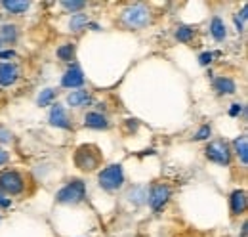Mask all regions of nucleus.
I'll use <instances>...</instances> for the list:
<instances>
[{
	"instance_id": "obj_27",
	"label": "nucleus",
	"mask_w": 248,
	"mask_h": 237,
	"mask_svg": "<svg viewBox=\"0 0 248 237\" xmlns=\"http://www.w3.org/2000/svg\"><path fill=\"white\" fill-rule=\"evenodd\" d=\"M212 58H214V54H212V52H204V54H201V56H199V63H201V65H208V63L212 61Z\"/></svg>"
},
{
	"instance_id": "obj_15",
	"label": "nucleus",
	"mask_w": 248,
	"mask_h": 237,
	"mask_svg": "<svg viewBox=\"0 0 248 237\" xmlns=\"http://www.w3.org/2000/svg\"><path fill=\"white\" fill-rule=\"evenodd\" d=\"M2 6L10 12V14H25L31 6V2H25V0H4Z\"/></svg>"
},
{
	"instance_id": "obj_1",
	"label": "nucleus",
	"mask_w": 248,
	"mask_h": 237,
	"mask_svg": "<svg viewBox=\"0 0 248 237\" xmlns=\"http://www.w3.org/2000/svg\"><path fill=\"white\" fill-rule=\"evenodd\" d=\"M84 197H86V184L82 180L69 182L67 186H63L62 189L58 191V195H56L58 203H63V205H77V203L84 201Z\"/></svg>"
},
{
	"instance_id": "obj_31",
	"label": "nucleus",
	"mask_w": 248,
	"mask_h": 237,
	"mask_svg": "<svg viewBox=\"0 0 248 237\" xmlns=\"http://www.w3.org/2000/svg\"><path fill=\"white\" fill-rule=\"evenodd\" d=\"M0 58L12 59V58H16V52H14V50H4V52H0Z\"/></svg>"
},
{
	"instance_id": "obj_22",
	"label": "nucleus",
	"mask_w": 248,
	"mask_h": 237,
	"mask_svg": "<svg viewBox=\"0 0 248 237\" xmlns=\"http://www.w3.org/2000/svg\"><path fill=\"white\" fill-rule=\"evenodd\" d=\"M54 98H56V90H52V88H46V90H42L40 92V96H38V105L40 107H46V105H50L52 102H54Z\"/></svg>"
},
{
	"instance_id": "obj_5",
	"label": "nucleus",
	"mask_w": 248,
	"mask_h": 237,
	"mask_svg": "<svg viewBox=\"0 0 248 237\" xmlns=\"http://www.w3.org/2000/svg\"><path fill=\"white\" fill-rule=\"evenodd\" d=\"M25 187V180L19 172L16 170H4L0 174V191L8 193V195H17L21 193Z\"/></svg>"
},
{
	"instance_id": "obj_2",
	"label": "nucleus",
	"mask_w": 248,
	"mask_h": 237,
	"mask_svg": "<svg viewBox=\"0 0 248 237\" xmlns=\"http://www.w3.org/2000/svg\"><path fill=\"white\" fill-rule=\"evenodd\" d=\"M149 21H151V14L141 4H134L123 12V23L130 29H141L149 25Z\"/></svg>"
},
{
	"instance_id": "obj_7",
	"label": "nucleus",
	"mask_w": 248,
	"mask_h": 237,
	"mask_svg": "<svg viewBox=\"0 0 248 237\" xmlns=\"http://www.w3.org/2000/svg\"><path fill=\"white\" fill-rule=\"evenodd\" d=\"M170 195H172V189H170L166 184H155V186H151V189H149V197H147L149 207L153 208L155 212L162 210L164 205L168 203Z\"/></svg>"
},
{
	"instance_id": "obj_3",
	"label": "nucleus",
	"mask_w": 248,
	"mask_h": 237,
	"mask_svg": "<svg viewBox=\"0 0 248 237\" xmlns=\"http://www.w3.org/2000/svg\"><path fill=\"white\" fill-rule=\"evenodd\" d=\"M99 187H103L105 191H117L119 187H123L124 184V170L121 165H109L99 172Z\"/></svg>"
},
{
	"instance_id": "obj_18",
	"label": "nucleus",
	"mask_w": 248,
	"mask_h": 237,
	"mask_svg": "<svg viewBox=\"0 0 248 237\" xmlns=\"http://www.w3.org/2000/svg\"><path fill=\"white\" fill-rule=\"evenodd\" d=\"M210 33H212V36L216 38L217 42L225 40V36H227V29H225V23H223V19H221V17H212Z\"/></svg>"
},
{
	"instance_id": "obj_21",
	"label": "nucleus",
	"mask_w": 248,
	"mask_h": 237,
	"mask_svg": "<svg viewBox=\"0 0 248 237\" xmlns=\"http://www.w3.org/2000/svg\"><path fill=\"white\" fill-rule=\"evenodd\" d=\"M58 58L62 61H71L75 58V44H62L58 48Z\"/></svg>"
},
{
	"instance_id": "obj_24",
	"label": "nucleus",
	"mask_w": 248,
	"mask_h": 237,
	"mask_svg": "<svg viewBox=\"0 0 248 237\" xmlns=\"http://www.w3.org/2000/svg\"><path fill=\"white\" fill-rule=\"evenodd\" d=\"M62 6L67 12H78V10L86 8V2H82V0H65V2H62Z\"/></svg>"
},
{
	"instance_id": "obj_19",
	"label": "nucleus",
	"mask_w": 248,
	"mask_h": 237,
	"mask_svg": "<svg viewBox=\"0 0 248 237\" xmlns=\"http://www.w3.org/2000/svg\"><path fill=\"white\" fill-rule=\"evenodd\" d=\"M90 23V19H88V16L86 14H75L73 17H71V23H69V27L73 33H78V31L86 29V25Z\"/></svg>"
},
{
	"instance_id": "obj_4",
	"label": "nucleus",
	"mask_w": 248,
	"mask_h": 237,
	"mask_svg": "<svg viewBox=\"0 0 248 237\" xmlns=\"http://www.w3.org/2000/svg\"><path fill=\"white\" fill-rule=\"evenodd\" d=\"M101 161V153L95 146H80L75 153V165L82 170H93Z\"/></svg>"
},
{
	"instance_id": "obj_25",
	"label": "nucleus",
	"mask_w": 248,
	"mask_h": 237,
	"mask_svg": "<svg viewBox=\"0 0 248 237\" xmlns=\"http://www.w3.org/2000/svg\"><path fill=\"white\" fill-rule=\"evenodd\" d=\"M210 132H212V128H210L208 124H204V126H201V128H199V132L195 134V140H197V142H201V140H206V138L210 136Z\"/></svg>"
},
{
	"instance_id": "obj_6",
	"label": "nucleus",
	"mask_w": 248,
	"mask_h": 237,
	"mask_svg": "<svg viewBox=\"0 0 248 237\" xmlns=\"http://www.w3.org/2000/svg\"><path fill=\"white\" fill-rule=\"evenodd\" d=\"M206 159L216 163V165H221V167H227L231 163V149L225 142L221 140H216L212 144H208L206 148Z\"/></svg>"
},
{
	"instance_id": "obj_26",
	"label": "nucleus",
	"mask_w": 248,
	"mask_h": 237,
	"mask_svg": "<svg viewBox=\"0 0 248 237\" xmlns=\"http://www.w3.org/2000/svg\"><path fill=\"white\" fill-rule=\"evenodd\" d=\"M12 140H14V136H12V132L0 126V142H2V144H8V142H12Z\"/></svg>"
},
{
	"instance_id": "obj_20",
	"label": "nucleus",
	"mask_w": 248,
	"mask_h": 237,
	"mask_svg": "<svg viewBox=\"0 0 248 237\" xmlns=\"http://www.w3.org/2000/svg\"><path fill=\"white\" fill-rule=\"evenodd\" d=\"M16 38H17V29H16V25H2V29H0V40L16 42Z\"/></svg>"
},
{
	"instance_id": "obj_33",
	"label": "nucleus",
	"mask_w": 248,
	"mask_h": 237,
	"mask_svg": "<svg viewBox=\"0 0 248 237\" xmlns=\"http://www.w3.org/2000/svg\"><path fill=\"white\" fill-rule=\"evenodd\" d=\"M0 48H2V40H0Z\"/></svg>"
},
{
	"instance_id": "obj_32",
	"label": "nucleus",
	"mask_w": 248,
	"mask_h": 237,
	"mask_svg": "<svg viewBox=\"0 0 248 237\" xmlns=\"http://www.w3.org/2000/svg\"><path fill=\"white\" fill-rule=\"evenodd\" d=\"M12 205V201H10V197H4L2 193H0V207L2 208H8Z\"/></svg>"
},
{
	"instance_id": "obj_30",
	"label": "nucleus",
	"mask_w": 248,
	"mask_h": 237,
	"mask_svg": "<svg viewBox=\"0 0 248 237\" xmlns=\"http://www.w3.org/2000/svg\"><path fill=\"white\" fill-rule=\"evenodd\" d=\"M237 17H239V16H237ZM247 17H248V6L245 4L243 10H241V17H239V21H241V23H247Z\"/></svg>"
},
{
	"instance_id": "obj_12",
	"label": "nucleus",
	"mask_w": 248,
	"mask_h": 237,
	"mask_svg": "<svg viewBox=\"0 0 248 237\" xmlns=\"http://www.w3.org/2000/svg\"><path fill=\"white\" fill-rule=\"evenodd\" d=\"M84 126H88V128H93V130H105V128H109V120L105 115H101V113H88L86 117H84Z\"/></svg>"
},
{
	"instance_id": "obj_8",
	"label": "nucleus",
	"mask_w": 248,
	"mask_h": 237,
	"mask_svg": "<svg viewBox=\"0 0 248 237\" xmlns=\"http://www.w3.org/2000/svg\"><path fill=\"white\" fill-rule=\"evenodd\" d=\"M62 85L65 88H78V86H82L84 85V73H82V69L78 65H73L71 69H67L62 79Z\"/></svg>"
},
{
	"instance_id": "obj_10",
	"label": "nucleus",
	"mask_w": 248,
	"mask_h": 237,
	"mask_svg": "<svg viewBox=\"0 0 248 237\" xmlns=\"http://www.w3.org/2000/svg\"><path fill=\"white\" fill-rule=\"evenodd\" d=\"M248 205V197H247V191L245 189H235L229 197V207H231V214H243L247 210Z\"/></svg>"
},
{
	"instance_id": "obj_11",
	"label": "nucleus",
	"mask_w": 248,
	"mask_h": 237,
	"mask_svg": "<svg viewBox=\"0 0 248 237\" xmlns=\"http://www.w3.org/2000/svg\"><path fill=\"white\" fill-rule=\"evenodd\" d=\"M50 124L52 126H58V128H71V120L67 117L65 109H63L60 103H56L50 111Z\"/></svg>"
},
{
	"instance_id": "obj_17",
	"label": "nucleus",
	"mask_w": 248,
	"mask_h": 237,
	"mask_svg": "<svg viewBox=\"0 0 248 237\" xmlns=\"http://www.w3.org/2000/svg\"><path fill=\"white\" fill-rule=\"evenodd\" d=\"M233 146H235V153L239 155V159H241V163L243 165H248V138L243 134V136H239L235 142H233Z\"/></svg>"
},
{
	"instance_id": "obj_28",
	"label": "nucleus",
	"mask_w": 248,
	"mask_h": 237,
	"mask_svg": "<svg viewBox=\"0 0 248 237\" xmlns=\"http://www.w3.org/2000/svg\"><path fill=\"white\" fill-rule=\"evenodd\" d=\"M241 113H243V105H241V103H233L231 109H229V115H231V117H237V115H241Z\"/></svg>"
},
{
	"instance_id": "obj_14",
	"label": "nucleus",
	"mask_w": 248,
	"mask_h": 237,
	"mask_svg": "<svg viewBox=\"0 0 248 237\" xmlns=\"http://www.w3.org/2000/svg\"><path fill=\"white\" fill-rule=\"evenodd\" d=\"M214 88H216V92L221 94V96H229V94H235L237 85H235V81H231V79H227V77H219V79L214 81Z\"/></svg>"
},
{
	"instance_id": "obj_29",
	"label": "nucleus",
	"mask_w": 248,
	"mask_h": 237,
	"mask_svg": "<svg viewBox=\"0 0 248 237\" xmlns=\"http://www.w3.org/2000/svg\"><path fill=\"white\" fill-rule=\"evenodd\" d=\"M10 161V155H8V151L4 148H0V165H6Z\"/></svg>"
},
{
	"instance_id": "obj_23",
	"label": "nucleus",
	"mask_w": 248,
	"mask_h": 237,
	"mask_svg": "<svg viewBox=\"0 0 248 237\" xmlns=\"http://www.w3.org/2000/svg\"><path fill=\"white\" fill-rule=\"evenodd\" d=\"M193 34H195V29L189 27V25H182V27H178V31H176V38L180 42H189L193 38Z\"/></svg>"
},
{
	"instance_id": "obj_16",
	"label": "nucleus",
	"mask_w": 248,
	"mask_h": 237,
	"mask_svg": "<svg viewBox=\"0 0 248 237\" xmlns=\"http://www.w3.org/2000/svg\"><path fill=\"white\" fill-rule=\"evenodd\" d=\"M128 199L134 205H143V203H147V189L143 186H134L128 191Z\"/></svg>"
},
{
	"instance_id": "obj_9",
	"label": "nucleus",
	"mask_w": 248,
	"mask_h": 237,
	"mask_svg": "<svg viewBox=\"0 0 248 237\" xmlns=\"http://www.w3.org/2000/svg\"><path fill=\"white\" fill-rule=\"evenodd\" d=\"M19 77V69L17 65L10 63V61H4L0 63V86H10L17 81Z\"/></svg>"
},
{
	"instance_id": "obj_13",
	"label": "nucleus",
	"mask_w": 248,
	"mask_h": 237,
	"mask_svg": "<svg viewBox=\"0 0 248 237\" xmlns=\"http://www.w3.org/2000/svg\"><path fill=\"white\" fill-rule=\"evenodd\" d=\"M90 102V92L88 90H75L67 96V103L71 107H82Z\"/></svg>"
}]
</instances>
